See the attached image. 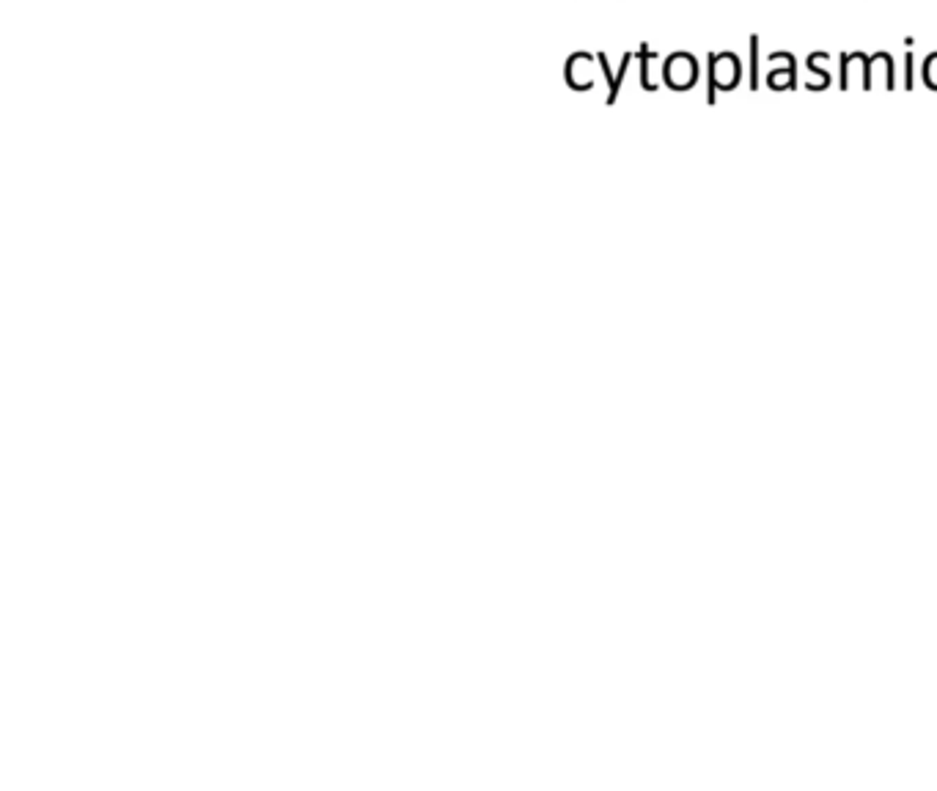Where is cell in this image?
<instances>
[{
	"label": "cell",
	"mask_w": 937,
	"mask_h": 791,
	"mask_svg": "<svg viewBox=\"0 0 937 791\" xmlns=\"http://www.w3.org/2000/svg\"><path fill=\"white\" fill-rule=\"evenodd\" d=\"M707 64H709L707 102L709 105H715L718 91H731V88L740 86L742 64H740V58H737L734 53H718V55L709 53Z\"/></svg>",
	"instance_id": "6da1fadb"
},
{
	"label": "cell",
	"mask_w": 937,
	"mask_h": 791,
	"mask_svg": "<svg viewBox=\"0 0 937 791\" xmlns=\"http://www.w3.org/2000/svg\"><path fill=\"white\" fill-rule=\"evenodd\" d=\"M663 80L674 91H687L698 83V61L690 53H674L663 66Z\"/></svg>",
	"instance_id": "7a4b0ae2"
},
{
	"label": "cell",
	"mask_w": 937,
	"mask_h": 791,
	"mask_svg": "<svg viewBox=\"0 0 937 791\" xmlns=\"http://www.w3.org/2000/svg\"><path fill=\"white\" fill-rule=\"evenodd\" d=\"M770 64H778L781 61V69H773L770 75H767V86L773 88V91H792L797 86V61L792 53H773L767 58Z\"/></svg>",
	"instance_id": "3957f363"
},
{
	"label": "cell",
	"mask_w": 937,
	"mask_h": 791,
	"mask_svg": "<svg viewBox=\"0 0 937 791\" xmlns=\"http://www.w3.org/2000/svg\"><path fill=\"white\" fill-rule=\"evenodd\" d=\"M852 72H863V91H872L869 83V58L863 53H844L841 55V88L847 91L852 83Z\"/></svg>",
	"instance_id": "277c9868"
},
{
	"label": "cell",
	"mask_w": 937,
	"mask_h": 791,
	"mask_svg": "<svg viewBox=\"0 0 937 791\" xmlns=\"http://www.w3.org/2000/svg\"><path fill=\"white\" fill-rule=\"evenodd\" d=\"M877 75L883 77V88L894 91L896 66H894V58H891L888 53H874L872 58H869V83H872V86H874V77Z\"/></svg>",
	"instance_id": "5b68a950"
},
{
	"label": "cell",
	"mask_w": 937,
	"mask_h": 791,
	"mask_svg": "<svg viewBox=\"0 0 937 791\" xmlns=\"http://www.w3.org/2000/svg\"><path fill=\"white\" fill-rule=\"evenodd\" d=\"M822 61H830V55L828 53H811V55H808V61H806L808 72H814V75H817V80H819L817 91H825V88L830 86V72L825 69V66H819Z\"/></svg>",
	"instance_id": "8992f818"
},
{
	"label": "cell",
	"mask_w": 937,
	"mask_h": 791,
	"mask_svg": "<svg viewBox=\"0 0 937 791\" xmlns=\"http://www.w3.org/2000/svg\"><path fill=\"white\" fill-rule=\"evenodd\" d=\"M751 91H759V36H751Z\"/></svg>",
	"instance_id": "52a82bcc"
},
{
	"label": "cell",
	"mask_w": 937,
	"mask_h": 791,
	"mask_svg": "<svg viewBox=\"0 0 937 791\" xmlns=\"http://www.w3.org/2000/svg\"><path fill=\"white\" fill-rule=\"evenodd\" d=\"M638 58H641V83H643V88H646V91H654V83L649 80V61L654 58V53L649 50V47H646V44H643L641 53H638Z\"/></svg>",
	"instance_id": "ba28073f"
},
{
	"label": "cell",
	"mask_w": 937,
	"mask_h": 791,
	"mask_svg": "<svg viewBox=\"0 0 937 791\" xmlns=\"http://www.w3.org/2000/svg\"><path fill=\"white\" fill-rule=\"evenodd\" d=\"M924 83H927V88L937 91V53H932L924 61Z\"/></svg>",
	"instance_id": "9c48e42d"
},
{
	"label": "cell",
	"mask_w": 937,
	"mask_h": 791,
	"mask_svg": "<svg viewBox=\"0 0 937 791\" xmlns=\"http://www.w3.org/2000/svg\"><path fill=\"white\" fill-rule=\"evenodd\" d=\"M913 66H916V58H913V53H907L905 55V88L907 91H913V86H916V69H913Z\"/></svg>",
	"instance_id": "30bf717a"
}]
</instances>
